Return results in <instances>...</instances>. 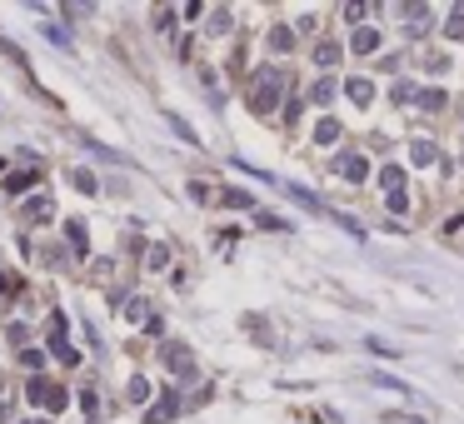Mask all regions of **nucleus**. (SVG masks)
<instances>
[{"label": "nucleus", "mask_w": 464, "mask_h": 424, "mask_svg": "<svg viewBox=\"0 0 464 424\" xmlns=\"http://www.w3.org/2000/svg\"><path fill=\"white\" fill-rule=\"evenodd\" d=\"M280 95H285V70H280V65L255 70V80H250V105H255L260 115H270V110L280 105Z\"/></svg>", "instance_id": "obj_1"}, {"label": "nucleus", "mask_w": 464, "mask_h": 424, "mask_svg": "<svg viewBox=\"0 0 464 424\" xmlns=\"http://www.w3.org/2000/svg\"><path fill=\"white\" fill-rule=\"evenodd\" d=\"M160 365L165 370H170L175 379H195V350H190V345H180V339H170V345H160Z\"/></svg>", "instance_id": "obj_2"}, {"label": "nucleus", "mask_w": 464, "mask_h": 424, "mask_svg": "<svg viewBox=\"0 0 464 424\" xmlns=\"http://www.w3.org/2000/svg\"><path fill=\"white\" fill-rule=\"evenodd\" d=\"M26 394L35 399V405H46L50 414H60V410H65V405H70V394H65V390H60V385H50V379H46V374H35Z\"/></svg>", "instance_id": "obj_3"}, {"label": "nucleus", "mask_w": 464, "mask_h": 424, "mask_svg": "<svg viewBox=\"0 0 464 424\" xmlns=\"http://www.w3.org/2000/svg\"><path fill=\"white\" fill-rule=\"evenodd\" d=\"M180 414V394L175 390H165L160 399H155V405H150V414H145V424H170Z\"/></svg>", "instance_id": "obj_4"}, {"label": "nucleus", "mask_w": 464, "mask_h": 424, "mask_svg": "<svg viewBox=\"0 0 464 424\" xmlns=\"http://www.w3.org/2000/svg\"><path fill=\"white\" fill-rule=\"evenodd\" d=\"M334 170H340L350 185H365V180H370V160H365V155H340V160H334Z\"/></svg>", "instance_id": "obj_5"}, {"label": "nucleus", "mask_w": 464, "mask_h": 424, "mask_svg": "<svg viewBox=\"0 0 464 424\" xmlns=\"http://www.w3.org/2000/svg\"><path fill=\"white\" fill-rule=\"evenodd\" d=\"M430 20H434V10H430V6H405V35H414V40H419V35L430 30Z\"/></svg>", "instance_id": "obj_6"}, {"label": "nucleus", "mask_w": 464, "mask_h": 424, "mask_svg": "<svg viewBox=\"0 0 464 424\" xmlns=\"http://www.w3.org/2000/svg\"><path fill=\"white\" fill-rule=\"evenodd\" d=\"M350 50H354V55H370V50H379V30H374V26H354V35H350Z\"/></svg>", "instance_id": "obj_7"}, {"label": "nucleus", "mask_w": 464, "mask_h": 424, "mask_svg": "<svg viewBox=\"0 0 464 424\" xmlns=\"http://www.w3.org/2000/svg\"><path fill=\"white\" fill-rule=\"evenodd\" d=\"M125 320L150 325V320H155V314H150V300H145V294H130V300H125Z\"/></svg>", "instance_id": "obj_8"}, {"label": "nucleus", "mask_w": 464, "mask_h": 424, "mask_svg": "<svg viewBox=\"0 0 464 424\" xmlns=\"http://www.w3.org/2000/svg\"><path fill=\"white\" fill-rule=\"evenodd\" d=\"M340 135H345V125L334 120V115H325L320 125H314V145H334V140H340Z\"/></svg>", "instance_id": "obj_9"}, {"label": "nucleus", "mask_w": 464, "mask_h": 424, "mask_svg": "<svg viewBox=\"0 0 464 424\" xmlns=\"http://www.w3.org/2000/svg\"><path fill=\"white\" fill-rule=\"evenodd\" d=\"M65 240H70V250H75V254H85V250H90V235H85V220H70V225H65Z\"/></svg>", "instance_id": "obj_10"}, {"label": "nucleus", "mask_w": 464, "mask_h": 424, "mask_svg": "<svg viewBox=\"0 0 464 424\" xmlns=\"http://www.w3.org/2000/svg\"><path fill=\"white\" fill-rule=\"evenodd\" d=\"M314 65H320V70L340 65V46H334V40H320V46H314Z\"/></svg>", "instance_id": "obj_11"}, {"label": "nucleus", "mask_w": 464, "mask_h": 424, "mask_svg": "<svg viewBox=\"0 0 464 424\" xmlns=\"http://www.w3.org/2000/svg\"><path fill=\"white\" fill-rule=\"evenodd\" d=\"M345 95H350L354 105H370V100H374V85H370V80H360V75H354V80L345 85Z\"/></svg>", "instance_id": "obj_12"}, {"label": "nucleus", "mask_w": 464, "mask_h": 424, "mask_svg": "<svg viewBox=\"0 0 464 424\" xmlns=\"http://www.w3.org/2000/svg\"><path fill=\"white\" fill-rule=\"evenodd\" d=\"M434 155H439L434 140H414V145H410V160H414V165H434Z\"/></svg>", "instance_id": "obj_13"}, {"label": "nucleus", "mask_w": 464, "mask_h": 424, "mask_svg": "<svg viewBox=\"0 0 464 424\" xmlns=\"http://www.w3.org/2000/svg\"><path fill=\"white\" fill-rule=\"evenodd\" d=\"M165 125H170V130H175V135H180L185 145H200V135H195V130H190V125H185V120H180L175 110H165Z\"/></svg>", "instance_id": "obj_14"}, {"label": "nucleus", "mask_w": 464, "mask_h": 424, "mask_svg": "<svg viewBox=\"0 0 464 424\" xmlns=\"http://www.w3.org/2000/svg\"><path fill=\"white\" fill-rule=\"evenodd\" d=\"M30 185H35V170H20V175H10V180H6V195H26Z\"/></svg>", "instance_id": "obj_15"}, {"label": "nucleus", "mask_w": 464, "mask_h": 424, "mask_svg": "<svg viewBox=\"0 0 464 424\" xmlns=\"http://www.w3.org/2000/svg\"><path fill=\"white\" fill-rule=\"evenodd\" d=\"M70 185L80 190V195H95V190H100V185H95V175H90V170H80V165L70 170Z\"/></svg>", "instance_id": "obj_16"}, {"label": "nucleus", "mask_w": 464, "mask_h": 424, "mask_svg": "<svg viewBox=\"0 0 464 424\" xmlns=\"http://www.w3.org/2000/svg\"><path fill=\"white\" fill-rule=\"evenodd\" d=\"M220 205H230V210H255V195H245V190H225Z\"/></svg>", "instance_id": "obj_17"}, {"label": "nucleus", "mask_w": 464, "mask_h": 424, "mask_svg": "<svg viewBox=\"0 0 464 424\" xmlns=\"http://www.w3.org/2000/svg\"><path fill=\"white\" fill-rule=\"evenodd\" d=\"M270 50H294V30H285V26H275V30H270Z\"/></svg>", "instance_id": "obj_18"}, {"label": "nucleus", "mask_w": 464, "mask_h": 424, "mask_svg": "<svg viewBox=\"0 0 464 424\" xmlns=\"http://www.w3.org/2000/svg\"><path fill=\"white\" fill-rule=\"evenodd\" d=\"M450 95L445 90H419V110H445Z\"/></svg>", "instance_id": "obj_19"}, {"label": "nucleus", "mask_w": 464, "mask_h": 424, "mask_svg": "<svg viewBox=\"0 0 464 424\" xmlns=\"http://www.w3.org/2000/svg\"><path fill=\"white\" fill-rule=\"evenodd\" d=\"M165 265H170V250H165V245H150V250H145V270H165Z\"/></svg>", "instance_id": "obj_20"}, {"label": "nucleus", "mask_w": 464, "mask_h": 424, "mask_svg": "<svg viewBox=\"0 0 464 424\" xmlns=\"http://www.w3.org/2000/svg\"><path fill=\"white\" fill-rule=\"evenodd\" d=\"M390 100H394V105H410V100H419V90H414L410 80H394V90H390Z\"/></svg>", "instance_id": "obj_21"}, {"label": "nucleus", "mask_w": 464, "mask_h": 424, "mask_svg": "<svg viewBox=\"0 0 464 424\" xmlns=\"http://www.w3.org/2000/svg\"><path fill=\"white\" fill-rule=\"evenodd\" d=\"M365 350H370V354H379V359H394V354H399V345H385L379 334H370V339H365Z\"/></svg>", "instance_id": "obj_22"}, {"label": "nucleus", "mask_w": 464, "mask_h": 424, "mask_svg": "<svg viewBox=\"0 0 464 424\" xmlns=\"http://www.w3.org/2000/svg\"><path fill=\"white\" fill-rule=\"evenodd\" d=\"M379 185H390V190H405V170H399V165H385V170H379Z\"/></svg>", "instance_id": "obj_23"}, {"label": "nucleus", "mask_w": 464, "mask_h": 424, "mask_svg": "<svg viewBox=\"0 0 464 424\" xmlns=\"http://www.w3.org/2000/svg\"><path fill=\"white\" fill-rule=\"evenodd\" d=\"M210 35H230V10H210Z\"/></svg>", "instance_id": "obj_24"}, {"label": "nucleus", "mask_w": 464, "mask_h": 424, "mask_svg": "<svg viewBox=\"0 0 464 424\" xmlns=\"http://www.w3.org/2000/svg\"><path fill=\"white\" fill-rule=\"evenodd\" d=\"M310 100H314V105H330V100H334V80H314Z\"/></svg>", "instance_id": "obj_25"}, {"label": "nucleus", "mask_w": 464, "mask_h": 424, "mask_svg": "<svg viewBox=\"0 0 464 424\" xmlns=\"http://www.w3.org/2000/svg\"><path fill=\"white\" fill-rule=\"evenodd\" d=\"M240 325H245L250 334H255V339H260V345H270V330H265V320H260V314H245V320H240Z\"/></svg>", "instance_id": "obj_26"}, {"label": "nucleus", "mask_w": 464, "mask_h": 424, "mask_svg": "<svg viewBox=\"0 0 464 424\" xmlns=\"http://www.w3.org/2000/svg\"><path fill=\"white\" fill-rule=\"evenodd\" d=\"M450 65H454V60H450L445 50H434V55H425V70H434V75H445Z\"/></svg>", "instance_id": "obj_27"}, {"label": "nucleus", "mask_w": 464, "mask_h": 424, "mask_svg": "<svg viewBox=\"0 0 464 424\" xmlns=\"http://www.w3.org/2000/svg\"><path fill=\"white\" fill-rule=\"evenodd\" d=\"M125 394H130L135 405H145V399H150V379H140V374H135V379H130V390H125Z\"/></svg>", "instance_id": "obj_28"}, {"label": "nucleus", "mask_w": 464, "mask_h": 424, "mask_svg": "<svg viewBox=\"0 0 464 424\" xmlns=\"http://www.w3.org/2000/svg\"><path fill=\"white\" fill-rule=\"evenodd\" d=\"M40 30H46V35L55 40V46H65V50H70V30H65V26H55V20H46Z\"/></svg>", "instance_id": "obj_29"}, {"label": "nucleus", "mask_w": 464, "mask_h": 424, "mask_svg": "<svg viewBox=\"0 0 464 424\" xmlns=\"http://www.w3.org/2000/svg\"><path fill=\"white\" fill-rule=\"evenodd\" d=\"M255 220H260V230H294L290 220H280V215H270V210H260Z\"/></svg>", "instance_id": "obj_30"}, {"label": "nucleus", "mask_w": 464, "mask_h": 424, "mask_svg": "<svg viewBox=\"0 0 464 424\" xmlns=\"http://www.w3.org/2000/svg\"><path fill=\"white\" fill-rule=\"evenodd\" d=\"M26 215H30V220H50L55 210H50V200H30V205H26Z\"/></svg>", "instance_id": "obj_31"}, {"label": "nucleus", "mask_w": 464, "mask_h": 424, "mask_svg": "<svg viewBox=\"0 0 464 424\" xmlns=\"http://www.w3.org/2000/svg\"><path fill=\"white\" fill-rule=\"evenodd\" d=\"M155 30L170 35V30H175V10H155Z\"/></svg>", "instance_id": "obj_32"}, {"label": "nucleus", "mask_w": 464, "mask_h": 424, "mask_svg": "<svg viewBox=\"0 0 464 424\" xmlns=\"http://www.w3.org/2000/svg\"><path fill=\"white\" fill-rule=\"evenodd\" d=\"M80 410H85L90 419L100 414V399H95V390H80Z\"/></svg>", "instance_id": "obj_33"}, {"label": "nucleus", "mask_w": 464, "mask_h": 424, "mask_svg": "<svg viewBox=\"0 0 464 424\" xmlns=\"http://www.w3.org/2000/svg\"><path fill=\"white\" fill-rule=\"evenodd\" d=\"M80 145H85V150H90V155H95V160H120V155H115V150H105V145H100V140H80Z\"/></svg>", "instance_id": "obj_34"}, {"label": "nucleus", "mask_w": 464, "mask_h": 424, "mask_svg": "<svg viewBox=\"0 0 464 424\" xmlns=\"http://www.w3.org/2000/svg\"><path fill=\"white\" fill-rule=\"evenodd\" d=\"M390 210H394V215H405V210H410V195H405V190H390Z\"/></svg>", "instance_id": "obj_35"}, {"label": "nucleus", "mask_w": 464, "mask_h": 424, "mask_svg": "<svg viewBox=\"0 0 464 424\" xmlns=\"http://www.w3.org/2000/svg\"><path fill=\"white\" fill-rule=\"evenodd\" d=\"M20 365H26V370H40V365H46V354H40V350H20Z\"/></svg>", "instance_id": "obj_36"}, {"label": "nucleus", "mask_w": 464, "mask_h": 424, "mask_svg": "<svg viewBox=\"0 0 464 424\" xmlns=\"http://www.w3.org/2000/svg\"><path fill=\"white\" fill-rule=\"evenodd\" d=\"M385 424H430V419H419V414H399V410H394V414H385Z\"/></svg>", "instance_id": "obj_37"}, {"label": "nucleus", "mask_w": 464, "mask_h": 424, "mask_svg": "<svg viewBox=\"0 0 464 424\" xmlns=\"http://www.w3.org/2000/svg\"><path fill=\"white\" fill-rule=\"evenodd\" d=\"M190 200H195V205H210V190L195 180V185H190Z\"/></svg>", "instance_id": "obj_38"}, {"label": "nucleus", "mask_w": 464, "mask_h": 424, "mask_svg": "<svg viewBox=\"0 0 464 424\" xmlns=\"http://www.w3.org/2000/svg\"><path fill=\"white\" fill-rule=\"evenodd\" d=\"M6 414H10V405H6V399H0V419H6Z\"/></svg>", "instance_id": "obj_39"}]
</instances>
